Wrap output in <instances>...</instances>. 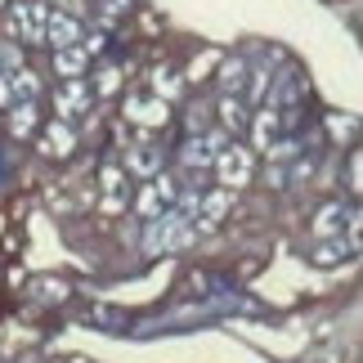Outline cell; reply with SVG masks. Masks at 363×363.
Here are the masks:
<instances>
[{
	"label": "cell",
	"instance_id": "obj_1",
	"mask_svg": "<svg viewBox=\"0 0 363 363\" xmlns=\"http://www.w3.org/2000/svg\"><path fill=\"white\" fill-rule=\"evenodd\" d=\"M189 242H193L189 216L162 211L157 220H148V233H144V251H148V256H157V251H171V247H189Z\"/></svg>",
	"mask_w": 363,
	"mask_h": 363
},
{
	"label": "cell",
	"instance_id": "obj_2",
	"mask_svg": "<svg viewBox=\"0 0 363 363\" xmlns=\"http://www.w3.org/2000/svg\"><path fill=\"white\" fill-rule=\"evenodd\" d=\"M211 166H216V175H220V184H225V189H238V184H247V179H251V152L238 148V144H233V148H220Z\"/></svg>",
	"mask_w": 363,
	"mask_h": 363
},
{
	"label": "cell",
	"instance_id": "obj_3",
	"mask_svg": "<svg viewBox=\"0 0 363 363\" xmlns=\"http://www.w3.org/2000/svg\"><path fill=\"white\" fill-rule=\"evenodd\" d=\"M45 18H50V13L40 9V5H32V0H27V5H13L9 32L18 36V40H27V45H40V40H45Z\"/></svg>",
	"mask_w": 363,
	"mask_h": 363
},
{
	"label": "cell",
	"instance_id": "obj_4",
	"mask_svg": "<svg viewBox=\"0 0 363 363\" xmlns=\"http://www.w3.org/2000/svg\"><path fill=\"white\" fill-rule=\"evenodd\" d=\"M90 99H94V90H90V81H67V86L54 94V108H59V117L67 121V117H77V113H86L90 108Z\"/></svg>",
	"mask_w": 363,
	"mask_h": 363
},
{
	"label": "cell",
	"instance_id": "obj_5",
	"mask_svg": "<svg viewBox=\"0 0 363 363\" xmlns=\"http://www.w3.org/2000/svg\"><path fill=\"white\" fill-rule=\"evenodd\" d=\"M45 40L54 50H67V45H81L86 36H81V23L72 18V13H50L45 18Z\"/></svg>",
	"mask_w": 363,
	"mask_h": 363
},
{
	"label": "cell",
	"instance_id": "obj_6",
	"mask_svg": "<svg viewBox=\"0 0 363 363\" xmlns=\"http://www.w3.org/2000/svg\"><path fill=\"white\" fill-rule=\"evenodd\" d=\"M125 117L139 121V125H166L171 108H166V99H130L125 104Z\"/></svg>",
	"mask_w": 363,
	"mask_h": 363
},
{
	"label": "cell",
	"instance_id": "obj_7",
	"mask_svg": "<svg viewBox=\"0 0 363 363\" xmlns=\"http://www.w3.org/2000/svg\"><path fill=\"white\" fill-rule=\"evenodd\" d=\"M350 216L354 211H345L341 202H328L323 211L314 216V233H318V238H341V225H350Z\"/></svg>",
	"mask_w": 363,
	"mask_h": 363
},
{
	"label": "cell",
	"instance_id": "obj_8",
	"mask_svg": "<svg viewBox=\"0 0 363 363\" xmlns=\"http://www.w3.org/2000/svg\"><path fill=\"white\" fill-rule=\"evenodd\" d=\"M278 130H283V113L278 108H260L256 121H251V135H256V148L269 152V144L278 139Z\"/></svg>",
	"mask_w": 363,
	"mask_h": 363
},
{
	"label": "cell",
	"instance_id": "obj_9",
	"mask_svg": "<svg viewBox=\"0 0 363 363\" xmlns=\"http://www.w3.org/2000/svg\"><path fill=\"white\" fill-rule=\"evenodd\" d=\"M229 206H233V189H220V193H206V198L198 202V211H202V229H216L220 220L229 216Z\"/></svg>",
	"mask_w": 363,
	"mask_h": 363
},
{
	"label": "cell",
	"instance_id": "obj_10",
	"mask_svg": "<svg viewBox=\"0 0 363 363\" xmlns=\"http://www.w3.org/2000/svg\"><path fill=\"white\" fill-rule=\"evenodd\" d=\"M72 144H77V135L67 130V121H54L45 135H40V152L45 157H67L72 152Z\"/></svg>",
	"mask_w": 363,
	"mask_h": 363
},
{
	"label": "cell",
	"instance_id": "obj_11",
	"mask_svg": "<svg viewBox=\"0 0 363 363\" xmlns=\"http://www.w3.org/2000/svg\"><path fill=\"white\" fill-rule=\"evenodd\" d=\"M90 67V54L81 50V45H67V50H54V72L67 77V81H77L81 72Z\"/></svg>",
	"mask_w": 363,
	"mask_h": 363
},
{
	"label": "cell",
	"instance_id": "obj_12",
	"mask_svg": "<svg viewBox=\"0 0 363 363\" xmlns=\"http://www.w3.org/2000/svg\"><path fill=\"white\" fill-rule=\"evenodd\" d=\"M220 121H225V135H242L247 130V104L238 99V94H225V99L216 104Z\"/></svg>",
	"mask_w": 363,
	"mask_h": 363
},
{
	"label": "cell",
	"instance_id": "obj_13",
	"mask_svg": "<svg viewBox=\"0 0 363 363\" xmlns=\"http://www.w3.org/2000/svg\"><path fill=\"white\" fill-rule=\"evenodd\" d=\"M125 166H130L135 175H162V148L152 144H135L130 157H125Z\"/></svg>",
	"mask_w": 363,
	"mask_h": 363
},
{
	"label": "cell",
	"instance_id": "obj_14",
	"mask_svg": "<svg viewBox=\"0 0 363 363\" xmlns=\"http://www.w3.org/2000/svg\"><path fill=\"white\" fill-rule=\"evenodd\" d=\"M9 94H13L18 104H32L36 94H40L36 72H27V67H13V72H9Z\"/></svg>",
	"mask_w": 363,
	"mask_h": 363
},
{
	"label": "cell",
	"instance_id": "obj_15",
	"mask_svg": "<svg viewBox=\"0 0 363 363\" xmlns=\"http://www.w3.org/2000/svg\"><path fill=\"white\" fill-rule=\"evenodd\" d=\"M179 162H184L189 171H206V166L216 162V152L206 148V139H189V144L179 148Z\"/></svg>",
	"mask_w": 363,
	"mask_h": 363
},
{
	"label": "cell",
	"instance_id": "obj_16",
	"mask_svg": "<svg viewBox=\"0 0 363 363\" xmlns=\"http://www.w3.org/2000/svg\"><path fill=\"white\" fill-rule=\"evenodd\" d=\"M247 77H251V67L242 59H233V63L220 67V86H225V94H242L247 90Z\"/></svg>",
	"mask_w": 363,
	"mask_h": 363
},
{
	"label": "cell",
	"instance_id": "obj_17",
	"mask_svg": "<svg viewBox=\"0 0 363 363\" xmlns=\"http://www.w3.org/2000/svg\"><path fill=\"white\" fill-rule=\"evenodd\" d=\"M345 256H350V242H341V238H318V247H314V264H341Z\"/></svg>",
	"mask_w": 363,
	"mask_h": 363
},
{
	"label": "cell",
	"instance_id": "obj_18",
	"mask_svg": "<svg viewBox=\"0 0 363 363\" xmlns=\"http://www.w3.org/2000/svg\"><path fill=\"white\" fill-rule=\"evenodd\" d=\"M305 94V81L296 77V72H287L283 81H278V90H269V99H278V104H296Z\"/></svg>",
	"mask_w": 363,
	"mask_h": 363
},
{
	"label": "cell",
	"instance_id": "obj_19",
	"mask_svg": "<svg viewBox=\"0 0 363 363\" xmlns=\"http://www.w3.org/2000/svg\"><path fill=\"white\" fill-rule=\"evenodd\" d=\"M32 125H36V104H13L9 130H13V135H32Z\"/></svg>",
	"mask_w": 363,
	"mask_h": 363
},
{
	"label": "cell",
	"instance_id": "obj_20",
	"mask_svg": "<svg viewBox=\"0 0 363 363\" xmlns=\"http://www.w3.org/2000/svg\"><path fill=\"white\" fill-rule=\"evenodd\" d=\"M175 90H179L175 67H157V72H152V94H157V99H171Z\"/></svg>",
	"mask_w": 363,
	"mask_h": 363
},
{
	"label": "cell",
	"instance_id": "obj_21",
	"mask_svg": "<svg viewBox=\"0 0 363 363\" xmlns=\"http://www.w3.org/2000/svg\"><path fill=\"white\" fill-rule=\"evenodd\" d=\"M121 72H117V67H104V72H99V94H113L117 86H121V81H117Z\"/></svg>",
	"mask_w": 363,
	"mask_h": 363
},
{
	"label": "cell",
	"instance_id": "obj_22",
	"mask_svg": "<svg viewBox=\"0 0 363 363\" xmlns=\"http://www.w3.org/2000/svg\"><path fill=\"white\" fill-rule=\"evenodd\" d=\"M206 113H211V108H206V104H198V108H189V130H193V135H198L202 125H206Z\"/></svg>",
	"mask_w": 363,
	"mask_h": 363
},
{
	"label": "cell",
	"instance_id": "obj_23",
	"mask_svg": "<svg viewBox=\"0 0 363 363\" xmlns=\"http://www.w3.org/2000/svg\"><path fill=\"white\" fill-rule=\"evenodd\" d=\"M99 179H104V193H117V189H121V171H117V166H108Z\"/></svg>",
	"mask_w": 363,
	"mask_h": 363
},
{
	"label": "cell",
	"instance_id": "obj_24",
	"mask_svg": "<svg viewBox=\"0 0 363 363\" xmlns=\"http://www.w3.org/2000/svg\"><path fill=\"white\" fill-rule=\"evenodd\" d=\"M125 5H130V0H104V23H113L117 13L125 9Z\"/></svg>",
	"mask_w": 363,
	"mask_h": 363
},
{
	"label": "cell",
	"instance_id": "obj_25",
	"mask_svg": "<svg viewBox=\"0 0 363 363\" xmlns=\"http://www.w3.org/2000/svg\"><path fill=\"white\" fill-rule=\"evenodd\" d=\"M328 125H332V135H350V121H341V117H332Z\"/></svg>",
	"mask_w": 363,
	"mask_h": 363
},
{
	"label": "cell",
	"instance_id": "obj_26",
	"mask_svg": "<svg viewBox=\"0 0 363 363\" xmlns=\"http://www.w3.org/2000/svg\"><path fill=\"white\" fill-rule=\"evenodd\" d=\"M350 189L359 193V157H350Z\"/></svg>",
	"mask_w": 363,
	"mask_h": 363
},
{
	"label": "cell",
	"instance_id": "obj_27",
	"mask_svg": "<svg viewBox=\"0 0 363 363\" xmlns=\"http://www.w3.org/2000/svg\"><path fill=\"white\" fill-rule=\"evenodd\" d=\"M72 363H86V359H72Z\"/></svg>",
	"mask_w": 363,
	"mask_h": 363
},
{
	"label": "cell",
	"instance_id": "obj_28",
	"mask_svg": "<svg viewBox=\"0 0 363 363\" xmlns=\"http://www.w3.org/2000/svg\"><path fill=\"white\" fill-rule=\"evenodd\" d=\"M0 5H5V0H0Z\"/></svg>",
	"mask_w": 363,
	"mask_h": 363
}]
</instances>
